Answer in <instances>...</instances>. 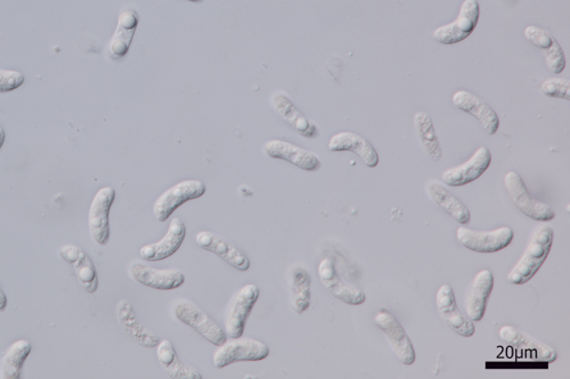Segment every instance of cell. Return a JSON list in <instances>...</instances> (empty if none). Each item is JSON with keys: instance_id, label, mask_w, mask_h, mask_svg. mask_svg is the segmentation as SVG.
<instances>
[{"instance_id": "1f68e13d", "label": "cell", "mask_w": 570, "mask_h": 379, "mask_svg": "<svg viewBox=\"0 0 570 379\" xmlns=\"http://www.w3.org/2000/svg\"><path fill=\"white\" fill-rule=\"evenodd\" d=\"M543 94L551 98L570 99V84L568 80L552 77L543 82L541 86Z\"/></svg>"}, {"instance_id": "f546056e", "label": "cell", "mask_w": 570, "mask_h": 379, "mask_svg": "<svg viewBox=\"0 0 570 379\" xmlns=\"http://www.w3.org/2000/svg\"><path fill=\"white\" fill-rule=\"evenodd\" d=\"M312 280L304 268H295L292 272V307L296 313H304L310 307L312 300Z\"/></svg>"}, {"instance_id": "2e32d148", "label": "cell", "mask_w": 570, "mask_h": 379, "mask_svg": "<svg viewBox=\"0 0 570 379\" xmlns=\"http://www.w3.org/2000/svg\"><path fill=\"white\" fill-rule=\"evenodd\" d=\"M264 149L269 158L285 159L301 170L316 172L321 168V161L316 155L285 140H269L264 144Z\"/></svg>"}, {"instance_id": "d590c367", "label": "cell", "mask_w": 570, "mask_h": 379, "mask_svg": "<svg viewBox=\"0 0 570 379\" xmlns=\"http://www.w3.org/2000/svg\"><path fill=\"white\" fill-rule=\"evenodd\" d=\"M187 2L201 3V2H202V0H187Z\"/></svg>"}, {"instance_id": "d6a6232c", "label": "cell", "mask_w": 570, "mask_h": 379, "mask_svg": "<svg viewBox=\"0 0 570 379\" xmlns=\"http://www.w3.org/2000/svg\"><path fill=\"white\" fill-rule=\"evenodd\" d=\"M25 82V76L17 71L0 70V93H9L21 87Z\"/></svg>"}, {"instance_id": "83f0119b", "label": "cell", "mask_w": 570, "mask_h": 379, "mask_svg": "<svg viewBox=\"0 0 570 379\" xmlns=\"http://www.w3.org/2000/svg\"><path fill=\"white\" fill-rule=\"evenodd\" d=\"M428 191L433 202L440 205L460 225L464 226L470 222L472 216H470L467 207L456 199L445 186H442L440 182L432 181L428 187Z\"/></svg>"}, {"instance_id": "cb8c5ba5", "label": "cell", "mask_w": 570, "mask_h": 379, "mask_svg": "<svg viewBox=\"0 0 570 379\" xmlns=\"http://www.w3.org/2000/svg\"><path fill=\"white\" fill-rule=\"evenodd\" d=\"M494 289V276L490 271H479L470 287L467 314L470 321L481 322L485 316L488 299Z\"/></svg>"}, {"instance_id": "8992f818", "label": "cell", "mask_w": 570, "mask_h": 379, "mask_svg": "<svg viewBox=\"0 0 570 379\" xmlns=\"http://www.w3.org/2000/svg\"><path fill=\"white\" fill-rule=\"evenodd\" d=\"M481 8L477 0H465L458 18L450 25L442 26L433 32V38L442 45L461 43L472 34L478 25Z\"/></svg>"}, {"instance_id": "4dcf8cb0", "label": "cell", "mask_w": 570, "mask_h": 379, "mask_svg": "<svg viewBox=\"0 0 570 379\" xmlns=\"http://www.w3.org/2000/svg\"><path fill=\"white\" fill-rule=\"evenodd\" d=\"M31 353V344L26 340H20L9 346L3 360V378H20L23 364Z\"/></svg>"}, {"instance_id": "e575fe53", "label": "cell", "mask_w": 570, "mask_h": 379, "mask_svg": "<svg viewBox=\"0 0 570 379\" xmlns=\"http://www.w3.org/2000/svg\"><path fill=\"white\" fill-rule=\"evenodd\" d=\"M4 143H5V131L3 129V127L0 126V149H2Z\"/></svg>"}, {"instance_id": "44dd1931", "label": "cell", "mask_w": 570, "mask_h": 379, "mask_svg": "<svg viewBox=\"0 0 570 379\" xmlns=\"http://www.w3.org/2000/svg\"><path fill=\"white\" fill-rule=\"evenodd\" d=\"M524 36L535 47L542 50L546 66L551 72L556 75L564 72L565 68L564 50L549 31L535 26H529L524 30Z\"/></svg>"}, {"instance_id": "277c9868", "label": "cell", "mask_w": 570, "mask_h": 379, "mask_svg": "<svg viewBox=\"0 0 570 379\" xmlns=\"http://www.w3.org/2000/svg\"><path fill=\"white\" fill-rule=\"evenodd\" d=\"M459 243L465 249L477 253H496L508 248L513 241V230L509 227L497 228L491 231H478L461 226L456 230Z\"/></svg>"}, {"instance_id": "3957f363", "label": "cell", "mask_w": 570, "mask_h": 379, "mask_svg": "<svg viewBox=\"0 0 570 379\" xmlns=\"http://www.w3.org/2000/svg\"><path fill=\"white\" fill-rule=\"evenodd\" d=\"M504 186L513 204L524 216L542 222L551 221L555 218V212L549 205L533 198L517 172L506 173Z\"/></svg>"}, {"instance_id": "603a6c76", "label": "cell", "mask_w": 570, "mask_h": 379, "mask_svg": "<svg viewBox=\"0 0 570 379\" xmlns=\"http://www.w3.org/2000/svg\"><path fill=\"white\" fill-rule=\"evenodd\" d=\"M500 339L505 342L506 344L513 346L526 353H531L535 355L536 359L544 363L555 362L558 353L551 346L542 343L541 341L534 339L526 333L517 330V328L511 326H503L499 332Z\"/></svg>"}, {"instance_id": "5b68a950", "label": "cell", "mask_w": 570, "mask_h": 379, "mask_svg": "<svg viewBox=\"0 0 570 379\" xmlns=\"http://www.w3.org/2000/svg\"><path fill=\"white\" fill-rule=\"evenodd\" d=\"M175 316L178 321L193 328L195 332L209 341L210 343L219 346L227 341L226 332L217 325L207 313L187 300H178L175 304Z\"/></svg>"}, {"instance_id": "7c38bea8", "label": "cell", "mask_w": 570, "mask_h": 379, "mask_svg": "<svg viewBox=\"0 0 570 379\" xmlns=\"http://www.w3.org/2000/svg\"><path fill=\"white\" fill-rule=\"evenodd\" d=\"M436 302L442 321L451 331L462 337H472L476 333L472 321L465 318L456 304L453 290L449 285H441L437 292Z\"/></svg>"}, {"instance_id": "484cf974", "label": "cell", "mask_w": 570, "mask_h": 379, "mask_svg": "<svg viewBox=\"0 0 570 379\" xmlns=\"http://www.w3.org/2000/svg\"><path fill=\"white\" fill-rule=\"evenodd\" d=\"M157 357L160 366L172 379H201V374L194 368L182 363L176 353L171 341L163 340L157 345Z\"/></svg>"}, {"instance_id": "6da1fadb", "label": "cell", "mask_w": 570, "mask_h": 379, "mask_svg": "<svg viewBox=\"0 0 570 379\" xmlns=\"http://www.w3.org/2000/svg\"><path fill=\"white\" fill-rule=\"evenodd\" d=\"M554 237V230L546 223H542L535 228L523 257L508 273V282L511 284H526L536 275L549 257Z\"/></svg>"}, {"instance_id": "4316f807", "label": "cell", "mask_w": 570, "mask_h": 379, "mask_svg": "<svg viewBox=\"0 0 570 379\" xmlns=\"http://www.w3.org/2000/svg\"><path fill=\"white\" fill-rule=\"evenodd\" d=\"M139 26V15L135 11L123 12L119 17L116 34L109 43V53L112 59H121L126 56L130 48L132 36Z\"/></svg>"}, {"instance_id": "e0dca14e", "label": "cell", "mask_w": 570, "mask_h": 379, "mask_svg": "<svg viewBox=\"0 0 570 379\" xmlns=\"http://www.w3.org/2000/svg\"><path fill=\"white\" fill-rule=\"evenodd\" d=\"M453 103L461 111L476 118L488 135H494L499 130L500 118L496 112L477 95L467 90L456 91Z\"/></svg>"}, {"instance_id": "9a60e30c", "label": "cell", "mask_w": 570, "mask_h": 379, "mask_svg": "<svg viewBox=\"0 0 570 379\" xmlns=\"http://www.w3.org/2000/svg\"><path fill=\"white\" fill-rule=\"evenodd\" d=\"M195 241L201 249L217 255L237 271H246L250 268L248 257L223 237L212 231H201Z\"/></svg>"}, {"instance_id": "d6986e66", "label": "cell", "mask_w": 570, "mask_h": 379, "mask_svg": "<svg viewBox=\"0 0 570 379\" xmlns=\"http://www.w3.org/2000/svg\"><path fill=\"white\" fill-rule=\"evenodd\" d=\"M186 236L184 222L180 218H173L169 225L166 236L157 243L143 246L140 250L141 259L146 261H161L171 257L180 250Z\"/></svg>"}, {"instance_id": "9c48e42d", "label": "cell", "mask_w": 570, "mask_h": 379, "mask_svg": "<svg viewBox=\"0 0 570 379\" xmlns=\"http://www.w3.org/2000/svg\"><path fill=\"white\" fill-rule=\"evenodd\" d=\"M259 289L254 284H248L237 292L234 299L228 307L225 330L226 334L233 339L242 337L244 333L245 323L251 312L259 299Z\"/></svg>"}, {"instance_id": "52a82bcc", "label": "cell", "mask_w": 570, "mask_h": 379, "mask_svg": "<svg viewBox=\"0 0 570 379\" xmlns=\"http://www.w3.org/2000/svg\"><path fill=\"white\" fill-rule=\"evenodd\" d=\"M205 194V186L199 180H185L180 182L160 196L153 207L155 219L164 222L171 218L181 205L189 200L200 199Z\"/></svg>"}, {"instance_id": "ffe728a7", "label": "cell", "mask_w": 570, "mask_h": 379, "mask_svg": "<svg viewBox=\"0 0 570 379\" xmlns=\"http://www.w3.org/2000/svg\"><path fill=\"white\" fill-rule=\"evenodd\" d=\"M117 318L119 326L135 343L148 349L155 348L159 344V337L140 322L131 304L127 302L126 300L119 302Z\"/></svg>"}, {"instance_id": "f1b7e54d", "label": "cell", "mask_w": 570, "mask_h": 379, "mask_svg": "<svg viewBox=\"0 0 570 379\" xmlns=\"http://www.w3.org/2000/svg\"><path fill=\"white\" fill-rule=\"evenodd\" d=\"M414 125L424 152L432 161H440L442 157L441 148L430 116L426 112H418L414 117Z\"/></svg>"}, {"instance_id": "4fadbf2b", "label": "cell", "mask_w": 570, "mask_h": 379, "mask_svg": "<svg viewBox=\"0 0 570 379\" xmlns=\"http://www.w3.org/2000/svg\"><path fill=\"white\" fill-rule=\"evenodd\" d=\"M132 280L140 285L158 291H171L185 282V276L178 269H154L140 262L132 263L130 269Z\"/></svg>"}, {"instance_id": "8fae6325", "label": "cell", "mask_w": 570, "mask_h": 379, "mask_svg": "<svg viewBox=\"0 0 570 379\" xmlns=\"http://www.w3.org/2000/svg\"><path fill=\"white\" fill-rule=\"evenodd\" d=\"M318 276L324 287L342 302L349 305H360L367 301V296L362 290L341 280L331 259H323L319 262Z\"/></svg>"}, {"instance_id": "d4e9b609", "label": "cell", "mask_w": 570, "mask_h": 379, "mask_svg": "<svg viewBox=\"0 0 570 379\" xmlns=\"http://www.w3.org/2000/svg\"><path fill=\"white\" fill-rule=\"evenodd\" d=\"M328 150L331 152H353L358 155L365 166L376 168L378 163L377 150L362 136L354 132H339L328 141Z\"/></svg>"}, {"instance_id": "7402d4cb", "label": "cell", "mask_w": 570, "mask_h": 379, "mask_svg": "<svg viewBox=\"0 0 570 379\" xmlns=\"http://www.w3.org/2000/svg\"><path fill=\"white\" fill-rule=\"evenodd\" d=\"M271 103L277 116L299 135L306 137V138H316L319 135L315 123L303 116L285 93L278 91V93L274 94Z\"/></svg>"}, {"instance_id": "30bf717a", "label": "cell", "mask_w": 570, "mask_h": 379, "mask_svg": "<svg viewBox=\"0 0 570 379\" xmlns=\"http://www.w3.org/2000/svg\"><path fill=\"white\" fill-rule=\"evenodd\" d=\"M116 199V190L112 187H104L95 195L91 202L88 226L91 239L100 246H105L109 240V210Z\"/></svg>"}, {"instance_id": "ac0fdd59", "label": "cell", "mask_w": 570, "mask_h": 379, "mask_svg": "<svg viewBox=\"0 0 570 379\" xmlns=\"http://www.w3.org/2000/svg\"><path fill=\"white\" fill-rule=\"evenodd\" d=\"M59 257L75 269L76 276L82 289L93 294L98 289V272L89 255L79 246L67 244L59 250Z\"/></svg>"}, {"instance_id": "5bb4252c", "label": "cell", "mask_w": 570, "mask_h": 379, "mask_svg": "<svg viewBox=\"0 0 570 379\" xmlns=\"http://www.w3.org/2000/svg\"><path fill=\"white\" fill-rule=\"evenodd\" d=\"M492 155L486 146H482L472 155V159L461 166L449 169L442 173V180L451 187H461L470 184L482 177L490 168Z\"/></svg>"}, {"instance_id": "836d02e7", "label": "cell", "mask_w": 570, "mask_h": 379, "mask_svg": "<svg viewBox=\"0 0 570 379\" xmlns=\"http://www.w3.org/2000/svg\"><path fill=\"white\" fill-rule=\"evenodd\" d=\"M7 307V298L5 295L4 291L0 289V312H4Z\"/></svg>"}, {"instance_id": "7a4b0ae2", "label": "cell", "mask_w": 570, "mask_h": 379, "mask_svg": "<svg viewBox=\"0 0 570 379\" xmlns=\"http://www.w3.org/2000/svg\"><path fill=\"white\" fill-rule=\"evenodd\" d=\"M268 355V346L263 342L237 337L219 345L212 362L214 367L221 369L240 362H262Z\"/></svg>"}, {"instance_id": "ba28073f", "label": "cell", "mask_w": 570, "mask_h": 379, "mask_svg": "<svg viewBox=\"0 0 570 379\" xmlns=\"http://www.w3.org/2000/svg\"><path fill=\"white\" fill-rule=\"evenodd\" d=\"M374 323L385 333L388 342H389L392 353L399 359V362L406 366H410L415 362V351L412 342L400 323L397 321L394 314L386 309L378 310L374 316Z\"/></svg>"}]
</instances>
